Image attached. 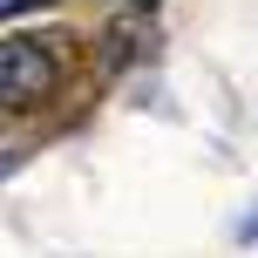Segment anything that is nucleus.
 Wrapping results in <instances>:
<instances>
[{"instance_id":"f257e3e1","label":"nucleus","mask_w":258,"mask_h":258,"mask_svg":"<svg viewBox=\"0 0 258 258\" xmlns=\"http://www.w3.org/2000/svg\"><path fill=\"white\" fill-rule=\"evenodd\" d=\"M61 82V54H54L48 34H7L0 41V102L7 109H27L41 95H54Z\"/></svg>"},{"instance_id":"f03ea898","label":"nucleus","mask_w":258,"mask_h":258,"mask_svg":"<svg viewBox=\"0 0 258 258\" xmlns=\"http://www.w3.org/2000/svg\"><path fill=\"white\" fill-rule=\"evenodd\" d=\"M21 7H41V0H0V21H7V14H21Z\"/></svg>"}]
</instances>
